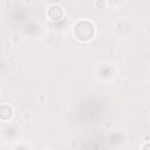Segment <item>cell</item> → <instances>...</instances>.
<instances>
[{
    "label": "cell",
    "mask_w": 150,
    "mask_h": 150,
    "mask_svg": "<svg viewBox=\"0 0 150 150\" xmlns=\"http://www.w3.org/2000/svg\"><path fill=\"white\" fill-rule=\"evenodd\" d=\"M107 1L105 0H96V2H95V7H96V9H100V11H102V9H105L107 8Z\"/></svg>",
    "instance_id": "cell-9"
},
{
    "label": "cell",
    "mask_w": 150,
    "mask_h": 150,
    "mask_svg": "<svg viewBox=\"0 0 150 150\" xmlns=\"http://www.w3.org/2000/svg\"><path fill=\"white\" fill-rule=\"evenodd\" d=\"M0 137L4 142H20L22 137V129L15 123L6 124L0 129Z\"/></svg>",
    "instance_id": "cell-3"
},
{
    "label": "cell",
    "mask_w": 150,
    "mask_h": 150,
    "mask_svg": "<svg viewBox=\"0 0 150 150\" xmlns=\"http://www.w3.org/2000/svg\"><path fill=\"white\" fill-rule=\"evenodd\" d=\"M25 30H26V34H27V35H29L30 32H34V33H35V36H36V35L39 36V33H40V30H41V27H40V25H36V23L27 25L26 28H25Z\"/></svg>",
    "instance_id": "cell-7"
},
{
    "label": "cell",
    "mask_w": 150,
    "mask_h": 150,
    "mask_svg": "<svg viewBox=\"0 0 150 150\" xmlns=\"http://www.w3.org/2000/svg\"><path fill=\"white\" fill-rule=\"evenodd\" d=\"M120 141H124V137H123L122 134L112 132V134L110 135V137H109V143H111V144H116V143H118Z\"/></svg>",
    "instance_id": "cell-8"
},
{
    "label": "cell",
    "mask_w": 150,
    "mask_h": 150,
    "mask_svg": "<svg viewBox=\"0 0 150 150\" xmlns=\"http://www.w3.org/2000/svg\"><path fill=\"white\" fill-rule=\"evenodd\" d=\"M46 14H47L48 20H50L53 22H57V21H61L64 18L66 11H64L62 5H60V4H52V5L48 6Z\"/></svg>",
    "instance_id": "cell-5"
},
{
    "label": "cell",
    "mask_w": 150,
    "mask_h": 150,
    "mask_svg": "<svg viewBox=\"0 0 150 150\" xmlns=\"http://www.w3.org/2000/svg\"><path fill=\"white\" fill-rule=\"evenodd\" d=\"M13 148L14 149H28L30 146L28 144H15V145H13Z\"/></svg>",
    "instance_id": "cell-11"
},
{
    "label": "cell",
    "mask_w": 150,
    "mask_h": 150,
    "mask_svg": "<svg viewBox=\"0 0 150 150\" xmlns=\"http://www.w3.org/2000/svg\"><path fill=\"white\" fill-rule=\"evenodd\" d=\"M135 30H136V26L132 20H129L127 18H123V19L121 18L115 22V32L118 36L128 38L132 35Z\"/></svg>",
    "instance_id": "cell-4"
},
{
    "label": "cell",
    "mask_w": 150,
    "mask_h": 150,
    "mask_svg": "<svg viewBox=\"0 0 150 150\" xmlns=\"http://www.w3.org/2000/svg\"><path fill=\"white\" fill-rule=\"evenodd\" d=\"M94 74L96 79L101 82H110L117 75V68L115 64L108 61H101L95 66Z\"/></svg>",
    "instance_id": "cell-2"
},
{
    "label": "cell",
    "mask_w": 150,
    "mask_h": 150,
    "mask_svg": "<svg viewBox=\"0 0 150 150\" xmlns=\"http://www.w3.org/2000/svg\"><path fill=\"white\" fill-rule=\"evenodd\" d=\"M107 4H110V5H114V6H117V5H121L122 2H124V0H105Z\"/></svg>",
    "instance_id": "cell-10"
},
{
    "label": "cell",
    "mask_w": 150,
    "mask_h": 150,
    "mask_svg": "<svg viewBox=\"0 0 150 150\" xmlns=\"http://www.w3.org/2000/svg\"><path fill=\"white\" fill-rule=\"evenodd\" d=\"M96 26L89 19H80L71 27V34L74 39L82 43H88L96 36Z\"/></svg>",
    "instance_id": "cell-1"
},
{
    "label": "cell",
    "mask_w": 150,
    "mask_h": 150,
    "mask_svg": "<svg viewBox=\"0 0 150 150\" xmlns=\"http://www.w3.org/2000/svg\"><path fill=\"white\" fill-rule=\"evenodd\" d=\"M13 117H14V108L9 103H1L0 104V121L9 122Z\"/></svg>",
    "instance_id": "cell-6"
}]
</instances>
